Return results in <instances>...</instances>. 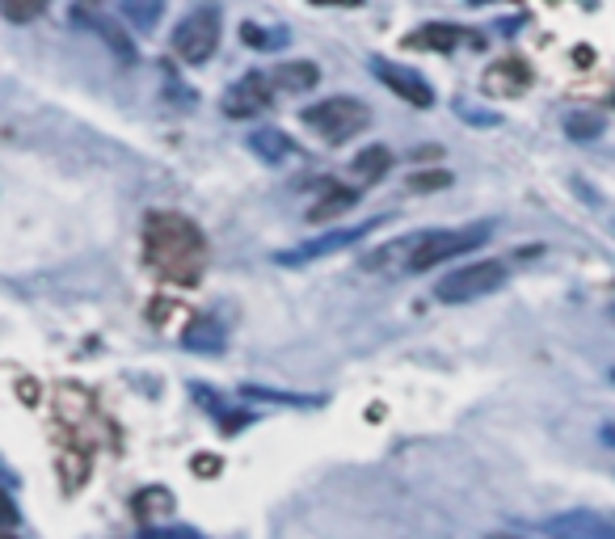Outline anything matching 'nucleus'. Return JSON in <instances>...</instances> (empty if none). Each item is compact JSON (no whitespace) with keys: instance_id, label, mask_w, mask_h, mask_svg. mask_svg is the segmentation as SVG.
<instances>
[{"instance_id":"obj_1","label":"nucleus","mask_w":615,"mask_h":539,"mask_svg":"<svg viewBox=\"0 0 615 539\" xmlns=\"http://www.w3.org/2000/svg\"><path fill=\"white\" fill-rule=\"evenodd\" d=\"M144 257L169 283L194 287L207 270V241L203 232L178 211H152L144 223Z\"/></svg>"},{"instance_id":"obj_2","label":"nucleus","mask_w":615,"mask_h":539,"mask_svg":"<svg viewBox=\"0 0 615 539\" xmlns=\"http://www.w3.org/2000/svg\"><path fill=\"white\" fill-rule=\"evenodd\" d=\"M493 237V223L481 219V223H468V228H434V232H418L409 241L384 244L375 249L372 257L363 262L367 270H379V274H405V270H434L443 262H452L459 253H472L477 244H485Z\"/></svg>"},{"instance_id":"obj_3","label":"nucleus","mask_w":615,"mask_h":539,"mask_svg":"<svg viewBox=\"0 0 615 539\" xmlns=\"http://www.w3.org/2000/svg\"><path fill=\"white\" fill-rule=\"evenodd\" d=\"M367 123H372V110L358 98H329V102L304 110V127H312L324 144H346L350 135H358Z\"/></svg>"},{"instance_id":"obj_4","label":"nucleus","mask_w":615,"mask_h":539,"mask_svg":"<svg viewBox=\"0 0 615 539\" xmlns=\"http://www.w3.org/2000/svg\"><path fill=\"white\" fill-rule=\"evenodd\" d=\"M506 262H472V266L455 270V274H443L439 287H434V299L443 303H468V299L493 296L502 283H506Z\"/></svg>"},{"instance_id":"obj_5","label":"nucleus","mask_w":615,"mask_h":539,"mask_svg":"<svg viewBox=\"0 0 615 539\" xmlns=\"http://www.w3.org/2000/svg\"><path fill=\"white\" fill-rule=\"evenodd\" d=\"M215 47H219V9L215 4H198L173 30V51L182 55L186 64H207Z\"/></svg>"},{"instance_id":"obj_6","label":"nucleus","mask_w":615,"mask_h":539,"mask_svg":"<svg viewBox=\"0 0 615 539\" xmlns=\"http://www.w3.org/2000/svg\"><path fill=\"white\" fill-rule=\"evenodd\" d=\"M379 223H384V219H367V223H354V228H333V232H324V237H317V241H304L299 249H292V253H274V262H278V266H304V262L329 257V253H338V249L354 244L358 237H372Z\"/></svg>"},{"instance_id":"obj_7","label":"nucleus","mask_w":615,"mask_h":539,"mask_svg":"<svg viewBox=\"0 0 615 539\" xmlns=\"http://www.w3.org/2000/svg\"><path fill=\"white\" fill-rule=\"evenodd\" d=\"M274 93H278V84L270 72H249L244 81H237L228 93H224V114H232V118H249V114H258V110H266L274 102Z\"/></svg>"},{"instance_id":"obj_8","label":"nucleus","mask_w":615,"mask_h":539,"mask_svg":"<svg viewBox=\"0 0 615 539\" xmlns=\"http://www.w3.org/2000/svg\"><path fill=\"white\" fill-rule=\"evenodd\" d=\"M372 68H375V77L388 84L397 98H405L409 106H418V110L434 106V89H430V84L422 81L413 68H401V64H392V59H379V55L372 59Z\"/></svg>"},{"instance_id":"obj_9","label":"nucleus","mask_w":615,"mask_h":539,"mask_svg":"<svg viewBox=\"0 0 615 539\" xmlns=\"http://www.w3.org/2000/svg\"><path fill=\"white\" fill-rule=\"evenodd\" d=\"M544 536L548 539H615V523H607V518H599V514H590V511H565L544 523Z\"/></svg>"},{"instance_id":"obj_10","label":"nucleus","mask_w":615,"mask_h":539,"mask_svg":"<svg viewBox=\"0 0 615 539\" xmlns=\"http://www.w3.org/2000/svg\"><path fill=\"white\" fill-rule=\"evenodd\" d=\"M527 81H532V77H527V68H523L519 59L493 64V68H489V77H485L489 93H498V98H502V93H519V89H527Z\"/></svg>"},{"instance_id":"obj_11","label":"nucleus","mask_w":615,"mask_h":539,"mask_svg":"<svg viewBox=\"0 0 615 539\" xmlns=\"http://www.w3.org/2000/svg\"><path fill=\"white\" fill-rule=\"evenodd\" d=\"M270 77L278 84V93H304V89H312V84L321 81L317 64H283V68H274Z\"/></svg>"},{"instance_id":"obj_12","label":"nucleus","mask_w":615,"mask_h":539,"mask_svg":"<svg viewBox=\"0 0 615 539\" xmlns=\"http://www.w3.org/2000/svg\"><path fill=\"white\" fill-rule=\"evenodd\" d=\"M123 4V18L132 22L139 34H148V30H157L164 13V0H118Z\"/></svg>"},{"instance_id":"obj_13","label":"nucleus","mask_w":615,"mask_h":539,"mask_svg":"<svg viewBox=\"0 0 615 539\" xmlns=\"http://www.w3.org/2000/svg\"><path fill=\"white\" fill-rule=\"evenodd\" d=\"M459 38H477V34H468V30H459V26H422L413 34V43H418V47H430V51H452Z\"/></svg>"},{"instance_id":"obj_14","label":"nucleus","mask_w":615,"mask_h":539,"mask_svg":"<svg viewBox=\"0 0 615 539\" xmlns=\"http://www.w3.org/2000/svg\"><path fill=\"white\" fill-rule=\"evenodd\" d=\"M241 397H249V401H270V404H292V409L324 404V397H299V392H278V388H258V383H244Z\"/></svg>"},{"instance_id":"obj_15","label":"nucleus","mask_w":615,"mask_h":539,"mask_svg":"<svg viewBox=\"0 0 615 539\" xmlns=\"http://www.w3.org/2000/svg\"><path fill=\"white\" fill-rule=\"evenodd\" d=\"M241 34H244V43H249L253 51H278V47H287V43H292L283 26L266 30V26H253V22H244Z\"/></svg>"},{"instance_id":"obj_16","label":"nucleus","mask_w":615,"mask_h":539,"mask_svg":"<svg viewBox=\"0 0 615 539\" xmlns=\"http://www.w3.org/2000/svg\"><path fill=\"white\" fill-rule=\"evenodd\" d=\"M388 164H392L388 148H367V152L354 157V173H358L363 182H379V177L388 173Z\"/></svg>"},{"instance_id":"obj_17","label":"nucleus","mask_w":615,"mask_h":539,"mask_svg":"<svg viewBox=\"0 0 615 539\" xmlns=\"http://www.w3.org/2000/svg\"><path fill=\"white\" fill-rule=\"evenodd\" d=\"M186 351H207V354H219L224 351V329L219 324H212V321H203V324H194L186 333Z\"/></svg>"},{"instance_id":"obj_18","label":"nucleus","mask_w":615,"mask_h":539,"mask_svg":"<svg viewBox=\"0 0 615 539\" xmlns=\"http://www.w3.org/2000/svg\"><path fill=\"white\" fill-rule=\"evenodd\" d=\"M565 131L573 135L578 144H590V139H599V135H603V118H599V114H590V110H573V114L565 118Z\"/></svg>"},{"instance_id":"obj_19","label":"nucleus","mask_w":615,"mask_h":539,"mask_svg":"<svg viewBox=\"0 0 615 539\" xmlns=\"http://www.w3.org/2000/svg\"><path fill=\"white\" fill-rule=\"evenodd\" d=\"M249 144H253V152L266 157V161H283V157L292 152V144H287V135L283 131H258Z\"/></svg>"},{"instance_id":"obj_20","label":"nucleus","mask_w":615,"mask_h":539,"mask_svg":"<svg viewBox=\"0 0 615 539\" xmlns=\"http://www.w3.org/2000/svg\"><path fill=\"white\" fill-rule=\"evenodd\" d=\"M47 4H52V0H0V13H4L9 22H18V26H22V22H34Z\"/></svg>"},{"instance_id":"obj_21","label":"nucleus","mask_w":615,"mask_h":539,"mask_svg":"<svg viewBox=\"0 0 615 539\" xmlns=\"http://www.w3.org/2000/svg\"><path fill=\"white\" fill-rule=\"evenodd\" d=\"M350 203H354V190H333L329 198H321L312 211H308V219H329V216H338V211H346Z\"/></svg>"},{"instance_id":"obj_22","label":"nucleus","mask_w":615,"mask_h":539,"mask_svg":"<svg viewBox=\"0 0 615 539\" xmlns=\"http://www.w3.org/2000/svg\"><path fill=\"white\" fill-rule=\"evenodd\" d=\"M152 506H164V511H173V493H169V489H144V493H135V511H139V514H152Z\"/></svg>"},{"instance_id":"obj_23","label":"nucleus","mask_w":615,"mask_h":539,"mask_svg":"<svg viewBox=\"0 0 615 539\" xmlns=\"http://www.w3.org/2000/svg\"><path fill=\"white\" fill-rule=\"evenodd\" d=\"M144 539H203L190 527H164V531H144Z\"/></svg>"},{"instance_id":"obj_24","label":"nucleus","mask_w":615,"mask_h":539,"mask_svg":"<svg viewBox=\"0 0 615 539\" xmlns=\"http://www.w3.org/2000/svg\"><path fill=\"white\" fill-rule=\"evenodd\" d=\"M452 177L447 173H430V177H413V190H430V186H447Z\"/></svg>"},{"instance_id":"obj_25","label":"nucleus","mask_w":615,"mask_h":539,"mask_svg":"<svg viewBox=\"0 0 615 539\" xmlns=\"http://www.w3.org/2000/svg\"><path fill=\"white\" fill-rule=\"evenodd\" d=\"M312 4H324V9H354L358 0H312Z\"/></svg>"},{"instance_id":"obj_26","label":"nucleus","mask_w":615,"mask_h":539,"mask_svg":"<svg viewBox=\"0 0 615 539\" xmlns=\"http://www.w3.org/2000/svg\"><path fill=\"white\" fill-rule=\"evenodd\" d=\"M603 443H612L615 447V426H603Z\"/></svg>"},{"instance_id":"obj_27","label":"nucleus","mask_w":615,"mask_h":539,"mask_svg":"<svg viewBox=\"0 0 615 539\" xmlns=\"http://www.w3.org/2000/svg\"><path fill=\"white\" fill-rule=\"evenodd\" d=\"M0 539H18V536H13V531H4V536H0Z\"/></svg>"},{"instance_id":"obj_28","label":"nucleus","mask_w":615,"mask_h":539,"mask_svg":"<svg viewBox=\"0 0 615 539\" xmlns=\"http://www.w3.org/2000/svg\"><path fill=\"white\" fill-rule=\"evenodd\" d=\"M472 4H485V0H472Z\"/></svg>"}]
</instances>
